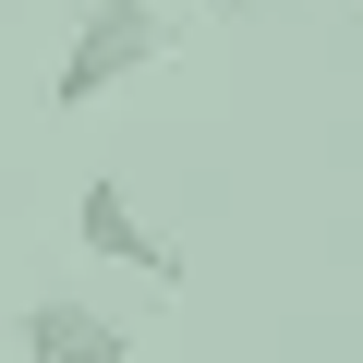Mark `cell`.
<instances>
[{
  "instance_id": "6da1fadb",
  "label": "cell",
  "mask_w": 363,
  "mask_h": 363,
  "mask_svg": "<svg viewBox=\"0 0 363 363\" xmlns=\"http://www.w3.org/2000/svg\"><path fill=\"white\" fill-rule=\"evenodd\" d=\"M145 61H169V13H157V0H85V13H73V49L49 73V109H97Z\"/></svg>"
},
{
  "instance_id": "5b68a950",
  "label": "cell",
  "mask_w": 363,
  "mask_h": 363,
  "mask_svg": "<svg viewBox=\"0 0 363 363\" xmlns=\"http://www.w3.org/2000/svg\"><path fill=\"white\" fill-rule=\"evenodd\" d=\"M339 13H351V0H339Z\"/></svg>"
},
{
  "instance_id": "3957f363",
  "label": "cell",
  "mask_w": 363,
  "mask_h": 363,
  "mask_svg": "<svg viewBox=\"0 0 363 363\" xmlns=\"http://www.w3.org/2000/svg\"><path fill=\"white\" fill-rule=\"evenodd\" d=\"M13 351H25V363H133V327H121L109 303H85V291H49V303H25Z\"/></svg>"
},
{
  "instance_id": "277c9868",
  "label": "cell",
  "mask_w": 363,
  "mask_h": 363,
  "mask_svg": "<svg viewBox=\"0 0 363 363\" xmlns=\"http://www.w3.org/2000/svg\"><path fill=\"white\" fill-rule=\"evenodd\" d=\"M194 13H255V0H194Z\"/></svg>"
},
{
  "instance_id": "7a4b0ae2",
  "label": "cell",
  "mask_w": 363,
  "mask_h": 363,
  "mask_svg": "<svg viewBox=\"0 0 363 363\" xmlns=\"http://www.w3.org/2000/svg\"><path fill=\"white\" fill-rule=\"evenodd\" d=\"M73 242H85V255H121V267H133V279H157V291H182V242H169V230H145V206L121 194L109 169L73 194Z\"/></svg>"
}]
</instances>
